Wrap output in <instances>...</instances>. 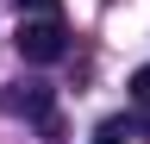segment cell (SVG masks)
I'll use <instances>...</instances> for the list:
<instances>
[{
    "label": "cell",
    "mask_w": 150,
    "mask_h": 144,
    "mask_svg": "<svg viewBox=\"0 0 150 144\" xmlns=\"http://www.w3.org/2000/svg\"><path fill=\"white\" fill-rule=\"evenodd\" d=\"M13 44H19V57H25V63H56V57L69 50V31L44 13V19H25V25H19Z\"/></svg>",
    "instance_id": "6da1fadb"
},
{
    "label": "cell",
    "mask_w": 150,
    "mask_h": 144,
    "mask_svg": "<svg viewBox=\"0 0 150 144\" xmlns=\"http://www.w3.org/2000/svg\"><path fill=\"white\" fill-rule=\"evenodd\" d=\"M0 106L6 113H25V119H50V88L44 82H19V88L0 94Z\"/></svg>",
    "instance_id": "7a4b0ae2"
},
{
    "label": "cell",
    "mask_w": 150,
    "mask_h": 144,
    "mask_svg": "<svg viewBox=\"0 0 150 144\" xmlns=\"http://www.w3.org/2000/svg\"><path fill=\"white\" fill-rule=\"evenodd\" d=\"M131 100H138L144 119H150V69H138V75H131Z\"/></svg>",
    "instance_id": "3957f363"
},
{
    "label": "cell",
    "mask_w": 150,
    "mask_h": 144,
    "mask_svg": "<svg viewBox=\"0 0 150 144\" xmlns=\"http://www.w3.org/2000/svg\"><path fill=\"white\" fill-rule=\"evenodd\" d=\"M94 144H125V132H119V125H100V132H94Z\"/></svg>",
    "instance_id": "277c9868"
},
{
    "label": "cell",
    "mask_w": 150,
    "mask_h": 144,
    "mask_svg": "<svg viewBox=\"0 0 150 144\" xmlns=\"http://www.w3.org/2000/svg\"><path fill=\"white\" fill-rule=\"evenodd\" d=\"M19 6H31V13H56V0H19Z\"/></svg>",
    "instance_id": "5b68a950"
}]
</instances>
